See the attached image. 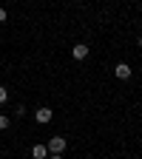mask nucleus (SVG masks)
Returning a JSON list of instances; mask_svg holds the SVG:
<instances>
[{"mask_svg":"<svg viewBox=\"0 0 142 159\" xmlns=\"http://www.w3.org/2000/svg\"><path fill=\"white\" fill-rule=\"evenodd\" d=\"M66 145H68L66 136H51V139H48V151H51V153H63Z\"/></svg>","mask_w":142,"mask_h":159,"instance_id":"1","label":"nucleus"},{"mask_svg":"<svg viewBox=\"0 0 142 159\" xmlns=\"http://www.w3.org/2000/svg\"><path fill=\"white\" fill-rule=\"evenodd\" d=\"M51 116H54V111H51V108H37V111H34V119H37L40 125L51 122Z\"/></svg>","mask_w":142,"mask_h":159,"instance_id":"2","label":"nucleus"},{"mask_svg":"<svg viewBox=\"0 0 142 159\" xmlns=\"http://www.w3.org/2000/svg\"><path fill=\"white\" fill-rule=\"evenodd\" d=\"M114 77H117V80H128V77H131V66H128V63H117V66H114Z\"/></svg>","mask_w":142,"mask_h":159,"instance_id":"3","label":"nucleus"},{"mask_svg":"<svg viewBox=\"0 0 142 159\" xmlns=\"http://www.w3.org/2000/svg\"><path fill=\"white\" fill-rule=\"evenodd\" d=\"M88 51H91V48H88L85 43H77V46L71 48V54H74V60H85V57H88Z\"/></svg>","mask_w":142,"mask_h":159,"instance_id":"4","label":"nucleus"},{"mask_svg":"<svg viewBox=\"0 0 142 159\" xmlns=\"http://www.w3.org/2000/svg\"><path fill=\"white\" fill-rule=\"evenodd\" d=\"M31 156L34 159H46V145H34L31 148Z\"/></svg>","mask_w":142,"mask_h":159,"instance_id":"5","label":"nucleus"},{"mask_svg":"<svg viewBox=\"0 0 142 159\" xmlns=\"http://www.w3.org/2000/svg\"><path fill=\"white\" fill-rule=\"evenodd\" d=\"M9 125H11V119H9V116H6V114H0V131H6V128H9Z\"/></svg>","mask_w":142,"mask_h":159,"instance_id":"6","label":"nucleus"},{"mask_svg":"<svg viewBox=\"0 0 142 159\" xmlns=\"http://www.w3.org/2000/svg\"><path fill=\"white\" fill-rule=\"evenodd\" d=\"M6 99H9V91H6L3 85H0V105H3V102H6Z\"/></svg>","mask_w":142,"mask_h":159,"instance_id":"7","label":"nucleus"},{"mask_svg":"<svg viewBox=\"0 0 142 159\" xmlns=\"http://www.w3.org/2000/svg\"><path fill=\"white\" fill-rule=\"evenodd\" d=\"M6 17H9V14H6V9H0V23H6Z\"/></svg>","mask_w":142,"mask_h":159,"instance_id":"8","label":"nucleus"},{"mask_svg":"<svg viewBox=\"0 0 142 159\" xmlns=\"http://www.w3.org/2000/svg\"><path fill=\"white\" fill-rule=\"evenodd\" d=\"M46 159H63V156H60V153H51V156H46Z\"/></svg>","mask_w":142,"mask_h":159,"instance_id":"9","label":"nucleus"},{"mask_svg":"<svg viewBox=\"0 0 142 159\" xmlns=\"http://www.w3.org/2000/svg\"><path fill=\"white\" fill-rule=\"evenodd\" d=\"M136 43H139V48H142V34H139V40H136Z\"/></svg>","mask_w":142,"mask_h":159,"instance_id":"10","label":"nucleus"}]
</instances>
